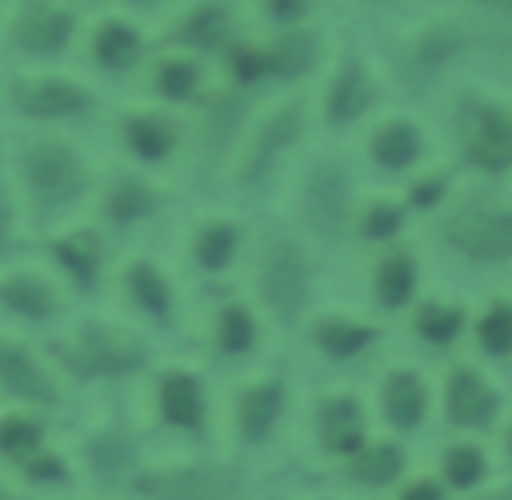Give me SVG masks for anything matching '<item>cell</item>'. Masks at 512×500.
I'll use <instances>...</instances> for the list:
<instances>
[{"mask_svg": "<svg viewBox=\"0 0 512 500\" xmlns=\"http://www.w3.org/2000/svg\"><path fill=\"white\" fill-rule=\"evenodd\" d=\"M4 160L12 176V192H20L28 208H36L40 216H56L96 188V168L68 132H52V128L4 132Z\"/></svg>", "mask_w": 512, "mask_h": 500, "instance_id": "1", "label": "cell"}, {"mask_svg": "<svg viewBox=\"0 0 512 500\" xmlns=\"http://www.w3.org/2000/svg\"><path fill=\"white\" fill-rule=\"evenodd\" d=\"M316 128L312 116V92H280L256 104L252 120L244 124L232 156H228V180L240 188H260L268 184L308 140V132Z\"/></svg>", "mask_w": 512, "mask_h": 500, "instance_id": "2", "label": "cell"}, {"mask_svg": "<svg viewBox=\"0 0 512 500\" xmlns=\"http://www.w3.org/2000/svg\"><path fill=\"white\" fill-rule=\"evenodd\" d=\"M100 100H104L100 84L84 68H68V64H44V68L4 64L0 76V104L16 120V128L64 132V124L100 112Z\"/></svg>", "mask_w": 512, "mask_h": 500, "instance_id": "3", "label": "cell"}, {"mask_svg": "<svg viewBox=\"0 0 512 500\" xmlns=\"http://www.w3.org/2000/svg\"><path fill=\"white\" fill-rule=\"evenodd\" d=\"M476 44H480V28L472 24V16L460 12L424 16L400 32L388 56V76L400 84V92L428 96L476 52Z\"/></svg>", "mask_w": 512, "mask_h": 500, "instance_id": "4", "label": "cell"}, {"mask_svg": "<svg viewBox=\"0 0 512 500\" xmlns=\"http://www.w3.org/2000/svg\"><path fill=\"white\" fill-rule=\"evenodd\" d=\"M388 92V72L364 48H340L324 60L320 84L312 92L316 128L328 136H344L352 128H368L380 116Z\"/></svg>", "mask_w": 512, "mask_h": 500, "instance_id": "5", "label": "cell"}, {"mask_svg": "<svg viewBox=\"0 0 512 500\" xmlns=\"http://www.w3.org/2000/svg\"><path fill=\"white\" fill-rule=\"evenodd\" d=\"M76 0H4L0 8V52L16 68L64 64L84 32Z\"/></svg>", "mask_w": 512, "mask_h": 500, "instance_id": "6", "label": "cell"}, {"mask_svg": "<svg viewBox=\"0 0 512 500\" xmlns=\"http://www.w3.org/2000/svg\"><path fill=\"white\" fill-rule=\"evenodd\" d=\"M448 132L464 168L480 176L512 172V100L492 88H460L448 108Z\"/></svg>", "mask_w": 512, "mask_h": 500, "instance_id": "7", "label": "cell"}, {"mask_svg": "<svg viewBox=\"0 0 512 500\" xmlns=\"http://www.w3.org/2000/svg\"><path fill=\"white\" fill-rule=\"evenodd\" d=\"M80 64L96 84H112V80H128L140 76L148 56L156 52V36L148 32L144 16H132L124 8H104L96 16L84 20L80 32Z\"/></svg>", "mask_w": 512, "mask_h": 500, "instance_id": "8", "label": "cell"}, {"mask_svg": "<svg viewBox=\"0 0 512 500\" xmlns=\"http://www.w3.org/2000/svg\"><path fill=\"white\" fill-rule=\"evenodd\" d=\"M108 132L116 148L124 152V164L144 168V172L172 164L188 148V116L164 104H152L144 96L116 104L108 116Z\"/></svg>", "mask_w": 512, "mask_h": 500, "instance_id": "9", "label": "cell"}, {"mask_svg": "<svg viewBox=\"0 0 512 500\" xmlns=\"http://www.w3.org/2000/svg\"><path fill=\"white\" fill-rule=\"evenodd\" d=\"M440 240L472 264L512 260V200L500 196H460L440 216Z\"/></svg>", "mask_w": 512, "mask_h": 500, "instance_id": "10", "label": "cell"}, {"mask_svg": "<svg viewBox=\"0 0 512 500\" xmlns=\"http://www.w3.org/2000/svg\"><path fill=\"white\" fill-rule=\"evenodd\" d=\"M244 32H248V16L236 0H184L164 16V24L156 32V44L192 52V56H200L216 68V60Z\"/></svg>", "mask_w": 512, "mask_h": 500, "instance_id": "11", "label": "cell"}, {"mask_svg": "<svg viewBox=\"0 0 512 500\" xmlns=\"http://www.w3.org/2000/svg\"><path fill=\"white\" fill-rule=\"evenodd\" d=\"M300 204H304V220L324 232L336 236L356 220V192H352V164L336 152H312L300 168Z\"/></svg>", "mask_w": 512, "mask_h": 500, "instance_id": "12", "label": "cell"}, {"mask_svg": "<svg viewBox=\"0 0 512 500\" xmlns=\"http://www.w3.org/2000/svg\"><path fill=\"white\" fill-rule=\"evenodd\" d=\"M212 76H216V68L208 60L156 44V52L148 56V64L140 72V96L188 116L212 88Z\"/></svg>", "mask_w": 512, "mask_h": 500, "instance_id": "13", "label": "cell"}, {"mask_svg": "<svg viewBox=\"0 0 512 500\" xmlns=\"http://www.w3.org/2000/svg\"><path fill=\"white\" fill-rule=\"evenodd\" d=\"M312 288V264L292 236H272L260 256V300L276 320H296Z\"/></svg>", "mask_w": 512, "mask_h": 500, "instance_id": "14", "label": "cell"}, {"mask_svg": "<svg viewBox=\"0 0 512 500\" xmlns=\"http://www.w3.org/2000/svg\"><path fill=\"white\" fill-rule=\"evenodd\" d=\"M428 156V132L412 112H380L364 128V160L380 176H412Z\"/></svg>", "mask_w": 512, "mask_h": 500, "instance_id": "15", "label": "cell"}, {"mask_svg": "<svg viewBox=\"0 0 512 500\" xmlns=\"http://www.w3.org/2000/svg\"><path fill=\"white\" fill-rule=\"evenodd\" d=\"M60 356L80 376H120V372H132L144 364V344H136L104 324H84L76 332V340L60 348Z\"/></svg>", "mask_w": 512, "mask_h": 500, "instance_id": "16", "label": "cell"}, {"mask_svg": "<svg viewBox=\"0 0 512 500\" xmlns=\"http://www.w3.org/2000/svg\"><path fill=\"white\" fill-rule=\"evenodd\" d=\"M160 204H164V188L156 184V176L132 164L112 168V176L100 184V208L112 224H136L152 216Z\"/></svg>", "mask_w": 512, "mask_h": 500, "instance_id": "17", "label": "cell"}, {"mask_svg": "<svg viewBox=\"0 0 512 500\" xmlns=\"http://www.w3.org/2000/svg\"><path fill=\"white\" fill-rule=\"evenodd\" d=\"M148 500H240V480L228 468H180L140 480Z\"/></svg>", "mask_w": 512, "mask_h": 500, "instance_id": "18", "label": "cell"}, {"mask_svg": "<svg viewBox=\"0 0 512 500\" xmlns=\"http://www.w3.org/2000/svg\"><path fill=\"white\" fill-rule=\"evenodd\" d=\"M444 412L456 428H484L500 412V392L476 372V368H456L448 376L444 392Z\"/></svg>", "mask_w": 512, "mask_h": 500, "instance_id": "19", "label": "cell"}, {"mask_svg": "<svg viewBox=\"0 0 512 500\" xmlns=\"http://www.w3.org/2000/svg\"><path fill=\"white\" fill-rule=\"evenodd\" d=\"M0 388H8L20 400H36V404H52L56 400L52 376L32 360L28 348H20L12 340H0Z\"/></svg>", "mask_w": 512, "mask_h": 500, "instance_id": "20", "label": "cell"}, {"mask_svg": "<svg viewBox=\"0 0 512 500\" xmlns=\"http://www.w3.org/2000/svg\"><path fill=\"white\" fill-rule=\"evenodd\" d=\"M416 284H420V268L408 248H392L388 256H380L372 272V292L380 308H404L416 296Z\"/></svg>", "mask_w": 512, "mask_h": 500, "instance_id": "21", "label": "cell"}, {"mask_svg": "<svg viewBox=\"0 0 512 500\" xmlns=\"http://www.w3.org/2000/svg\"><path fill=\"white\" fill-rule=\"evenodd\" d=\"M380 400H384V416L396 428H416L428 408V388L412 368H396V372H388Z\"/></svg>", "mask_w": 512, "mask_h": 500, "instance_id": "22", "label": "cell"}, {"mask_svg": "<svg viewBox=\"0 0 512 500\" xmlns=\"http://www.w3.org/2000/svg\"><path fill=\"white\" fill-rule=\"evenodd\" d=\"M52 256H56V264L80 284V288H88L92 280H96V272H100V236L92 232V228H72V232H60L56 240H52Z\"/></svg>", "mask_w": 512, "mask_h": 500, "instance_id": "23", "label": "cell"}, {"mask_svg": "<svg viewBox=\"0 0 512 500\" xmlns=\"http://www.w3.org/2000/svg\"><path fill=\"white\" fill-rule=\"evenodd\" d=\"M160 408L180 428H200L204 420V388L188 372H168L160 380Z\"/></svg>", "mask_w": 512, "mask_h": 500, "instance_id": "24", "label": "cell"}, {"mask_svg": "<svg viewBox=\"0 0 512 500\" xmlns=\"http://www.w3.org/2000/svg\"><path fill=\"white\" fill-rule=\"evenodd\" d=\"M0 304L20 312V316L44 320L56 308V292L40 276H32V272H12V276L0 280Z\"/></svg>", "mask_w": 512, "mask_h": 500, "instance_id": "25", "label": "cell"}, {"mask_svg": "<svg viewBox=\"0 0 512 500\" xmlns=\"http://www.w3.org/2000/svg\"><path fill=\"white\" fill-rule=\"evenodd\" d=\"M236 244H240V228L232 220H208L192 236V256L204 272H224L236 256Z\"/></svg>", "mask_w": 512, "mask_h": 500, "instance_id": "26", "label": "cell"}, {"mask_svg": "<svg viewBox=\"0 0 512 500\" xmlns=\"http://www.w3.org/2000/svg\"><path fill=\"white\" fill-rule=\"evenodd\" d=\"M320 0H248V28L260 32H284V28H308L316 24Z\"/></svg>", "mask_w": 512, "mask_h": 500, "instance_id": "27", "label": "cell"}, {"mask_svg": "<svg viewBox=\"0 0 512 500\" xmlns=\"http://www.w3.org/2000/svg\"><path fill=\"white\" fill-rule=\"evenodd\" d=\"M124 292L152 316H168L172 308V288L164 280V272L152 264V260H132L124 268Z\"/></svg>", "mask_w": 512, "mask_h": 500, "instance_id": "28", "label": "cell"}, {"mask_svg": "<svg viewBox=\"0 0 512 500\" xmlns=\"http://www.w3.org/2000/svg\"><path fill=\"white\" fill-rule=\"evenodd\" d=\"M312 340H316V344H320L328 356H336V360H348V356L364 352V348L376 340V328H372V324H360V320L328 316V320H320V324H316Z\"/></svg>", "mask_w": 512, "mask_h": 500, "instance_id": "29", "label": "cell"}, {"mask_svg": "<svg viewBox=\"0 0 512 500\" xmlns=\"http://www.w3.org/2000/svg\"><path fill=\"white\" fill-rule=\"evenodd\" d=\"M468 324V312L460 304H448V300H424L416 308V332L420 340L428 344H452Z\"/></svg>", "mask_w": 512, "mask_h": 500, "instance_id": "30", "label": "cell"}, {"mask_svg": "<svg viewBox=\"0 0 512 500\" xmlns=\"http://www.w3.org/2000/svg\"><path fill=\"white\" fill-rule=\"evenodd\" d=\"M320 424H324V444L336 452H352L364 440V416L356 400H328Z\"/></svg>", "mask_w": 512, "mask_h": 500, "instance_id": "31", "label": "cell"}, {"mask_svg": "<svg viewBox=\"0 0 512 500\" xmlns=\"http://www.w3.org/2000/svg\"><path fill=\"white\" fill-rule=\"evenodd\" d=\"M404 216H408V204L396 200V196H376V200H368V204L356 208L360 236H364V240H376V244L392 240V236L404 228Z\"/></svg>", "mask_w": 512, "mask_h": 500, "instance_id": "32", "label": "cell"}, {"mask_svg": "<svg viewBox=\"0 0 512 500\" xmlns=\"http://www.w3.org/2000/svg\"><path fill=\"white\" fill-rule=\"evenodd\" d=\"M280 404H284L280 384H256V388H248L244 400H240V428H244V436L248 440H260L276 424Z\"/></svg>", "mask_w": 512, "mask_h": 500, "instance_id": "33", "label": "cell"}, {"mask_svg": "<svg viewBox=\"0 0 512 500\" xmlns=\"http://www.w3.org/2000/svg\"><path fill=\"white\" fill-rule=\"evenodd\" d=\"M476 340L488 356H512V300L496 296L480 320H476Z\"/></svg>", "mask_w": 512, "mask_h": 500, "instance_id": "34", "label": "cell"}, {"mask_svg": "<svg viewBox=\"0 0 512 500\" xmlns=\"http://www.w3.org/2000/svg\"><path fill=\"white\" fill-rule=\"evenodd\" d=\"M216 344L228 356H240V352H248L256 344V320H252V312L244 304H224L220 308V316H216Z\"/></svg>", "mask_w": 512, "mask_h": 500, "instance_id": "35", "label": "cell"}, {"mask_svg": "<svg viewBox=\"0 0 512 500\" xmlns=\"http://www.w3.org/2000/svg\"><path fill=\"white\" fill-rule=\"evenodd\" d=\"M400 468H404V452H400L396 444H376V448L360 452L356 464H352V472H356L360 480H368V484H384V480H392Z\"/></svg>", "mask_w": 512, "mask_h": 500, "instance_id": "36", "label": "cell"}, {"mask_svg": "<svg viewBox=\"0 0 512 500\" xmlns=\"http://www.w3.org/2000/svg\"><path fill=\"white\" fill-rule=\"evenodd\" d=\"M444 476H448V484H456V488H472V484L484 476V452L472 448V444L448 448V456H444Z\"/></svg>", "mask_w": 512, "mask_h": 500, "instance_id": "37", "label": "cell"}, {"mask_svg": "<svg viewBox=\"0 0 512 500\" xmlns=\"http://www.w3.org/2000/svg\"><path fill=\"white\" fill-rule=\"evenodd\" d=\"M448 188H452V176L448 172H412V184H408L404 204L408 208H440L448 200Z\"/></svg>", "mask_w": 512, "mask_h": 500, "instance_id": "38", "label": "cell"}, {"mask_svg": "<svg viewBox=\"0 0 512 500\" xmlns=\"http://www.w3.org/2000/svg\"><path fill=\"white\" fill-rule=\"evenodd\" d=\"M40 440V428L28 424V420H0V448L12 452V456H24L32 452Z\"/></svg>", "mask_w": 512, "mask_h": 500, "instance_id": "39", "label": "cell"}, {"mask_svg": "<svg viewBox=\"0 0 512 500\" xmlns=\"http://www.w3.org/2000/svg\"><path fill=\"white\" fill-rule=\"evenodd\" d=\"M12 220H16V204H12V176H8V160H4V132H0V252L8 248Z\"/></svg>", "mask_w": 512, "mask_h": 500, "instance_id": "40", "label": "cell"}, {"mask_svg": "<svg viewBox=\"0 0 512 500\" xmlns=\"http://www.w3.org/2000/svg\"><path fill=\"white\" fill-rule=\"evenodd\" d=\"M452 4L484 12V16H496V20H512V0H452Z\"/></svg>", "mask_w": 512, "mask_h": 500, "instance_id": "41", "label": "cell"}, {"mask_svg": "<svg viewBox=\"0 0 512 500\" xmlns=\"http://www.w3.org/2000/svg\"><path fill=\"white\" fill-rule=\"evenodd\" d=\"M400 500H444V492H440L432 480H416V484H408V488L400 492Z\"/></svg>", "mask_w": 512, "mask_h": 500, "instance_id": "42", "label": "cell"}, {"mask_svg": "<svg viewBox=\"0 0 512 500\" xmlns=\"http://www.w3.org/2000/svg\"><path fill=\"white\" fill-rule=\"evenodd\" d=\"M356 8H364V12H376V16H384V12H396V8H404L408 0H352Z\"/></svg>", "mask_w": 512, "mask_h": 500, "instance_id": "43", "label": "cell"}, {"mask_svg": "<svg viewBox=\"0 0 512 500\" xmlns=\"http://www.w3.org/2000/svg\"><path fill=\"white\" fill-rule=\"evenodd\" d=\"M164 0H116V8H124V12H132V16H148V12H156Z\"/></svg>", "mask_w": 512, "mask_h": 500, "instance_id": "44", "label": "cell"}, {"mask_svg": "<svg viewBox=\"0 0 512 500\" xmlns=\"http://www.w3.org/2000/svg\"><path fill=\"white\" fill-rule=\"evenodd\" d=\"M476 500H512V484H508V488H496V492H484V496H476Z\"/></svg>", "mask_w": 512, "mask_h": 500, "instance_id": "45", "label": "cell"}, {"mask_svg": "<svg viewBox=\"0 0 512 500\" xmlns=\"http://www.w3.org/2000/svg\"><path fill=\"white\" fill-rule=\"evenodd\" d=\"M508 452H512V428H508Z\"/></svg>", "mask_w": 512, "mask_h": 500, "instance_id": "46", "label": "cell"}, {"mask_svg": "<svg viewBox=\"0 0 512 500\" xmlns=\"http://www.w3.org/2000/svg\"><path fill=\"white\" fill-rule=\"evenodd\" d=\"M0 8H4V0H0Z\"/></svg>", "mask_w": 512, "mask_h": 500, "instance_id": "47", "label": "cell"}, {"mask_svg": "<svg viewBox=\"0 0 512 500\" xmlns=\"http://www.w3.org/2000/svg\"><path fill=\"white\" fill-rule=\"evenodd\" d=\"M0 500H4V496H0Z\"/></svg>", "mask_w": 512, "mask_h": 500, "instance_id": "48", "label": "cell"}]
</instances>
